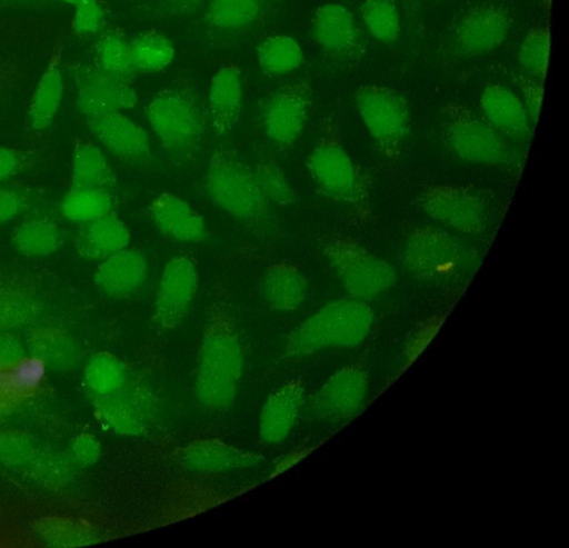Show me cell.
Instances as JSON below:
<instances>
[{
    "label": "cell",
    "mask_w": 569,
    "mask_h": 548,
    "mask_svg": "<svg viewBox=\"0 0 569 548\" xmlns=\"http://www.w3.org/2000/svg\"><path fill=\"white\" fill-rule=\"evenodd\" d=\"M114 198L109 189L71 187L59 205L61 216L76 223H84L113 211Z\"/></svg>",
    "instance_id": "35"
},
{
    "label": "cell",
    "mask_w": 569,
    "mask_h": 548,
    "mask_svg": "<svg viewBox=\"0 0 569 548\" xmlns=\"http://www.w3.org/2000/svg\"><path fill=\"white\" fill-rule=\"evenodd\" d=\"M11 68L7 62L0 61V87L9 79Z\"/></svg>",
    "instance_id": "52"
},
{
    "label": "cell",
    "mask_w": 569,
    "mask_h": 548,
    "mask_svg": "<svg viewBox=\"0 0 569 548\" xmlns=\"http://www.w3.org/2000/svg\"><path fill=\"white\" fill-rule=\"evenodd\" d=\"M173 459L181 469L198 475L249 469L261 462L256 452L213 437L186 442L173 452Z\"/></svg>",
    "instance_id": "17"
},
{
    "label": "cell",
    "mask_w": 569,
    "mask_h": 548,
    "mask_svg": "<svg viewBox=\"0 0 569 548\" xmlns=\"http://www.w3.org/2000/svg\"><path fill=\"white\" fill-rule=\"evenodd\" d=\"M443 142L457 159L471 165L511 167L517 166L522 156L516 143L482 117L456 103L445 109Z\"/></svg>",
    "instance_id": "8"
},
{
    "label": "cell",
    "mask_w": 569,
    "mask_h": 548,
    "mask_svg": "<svg viewBox=\"0 0 569 548\" xmlns=\"http://www.w3.org/2000/svg\"><path fill=\"white\" fill-rule=\"evenodd\" d=\"M144 114L162 153L171 163L182 167L198 157L208 114L193 84L179 82L159 90L147 103Z\"/></svg>",
    "instance_id": "3"
},
{
    "label": "cell",
    "mask_w": 569,
    "mask_h": 548,
    "mask_svg": "<svg viewBox=\"0 0 569 548\" xmlns=\"http://www.w3.org/2000/svg\"><path fill=\"white\" fill-rule=\"evenodd\" d=\"M319 246L347 297L370 302L398 281L397 270L389 261L351 236L328 232L320 238Z\"/></svg>",
    "instance_id": "7"
},
{
    "label": "cell",
    "mask_w": 569,
    "mask_h": 548,
    "mask_svg": "<svg viewBox=\"0 0 569 548\" xmlns=\"http://www.w3.org/2000/svg\"><path fill=\"white\" fill-rule=\"evenodd\" d=\"M109 74L130 81L136 74L129 50V39L117 28L104 29L93 47V61Z\"/></svg>",
    "instance_id": "36"
},
{
    "label": "cell",
    "mask_w": 569,
    "mask_h": 548,
    "mask_svg": "<svg viewBox=\"0 0 569 548\" xmlns=\"http://www.w3.org/2000/svg\"><path fill=\"white\" fill-rule=\"evenodd\" d=\"M243 103L241 70L233 63L219 67L207 91L208 122L214 136L228 137L238 126Z\"/></svg>",
    "instance_id": "20"
},
{
    "label": "cell",
    "mask_w": 569,
    "mask_h": 548,
    "mask_svg": "<svg viewBox=\"0 0 569 548\" xmlns=\"http://www.w3.org/2000/svg\"><path fill=\"white\" fill-rule=\"evenodd\" d=\"M256 61L262 73L269 77H281L299 69L305 61V54L295 38L274 33L264 37L258 43Z\"/></svg>",
    "instance_id": "33"
},
{
    "label": "cell",
    "mask_w": 569,
    "mask_h": 548,
    "mask_svg": "<svg viewBox=\"0 0 569 548\" xmlns=\"http://www.w3.org/2000/svg\"><path fill=\"white\" fill-rule=\"evenodd\" d=\"M405 270L416 280L452 285L469 278L480 265L479 250L455 232L440 226H419L401 249Z\"/></svg>",
    "instance_id": "5"
},
{
    "label": "cell",
    "mask_w": 569,
    "mask_h": 548,
    "mask_svg": "<svg viewBox=\"0 0 569 548\" xmlns=\"http://www.w3.org/2000/svg\"><path fill=\"white\" fill-rule=\"evenodd\" d=\"M308 175L325 197L353 208L368 199V181L346 150L336 122L322 120L315 143L306 158Z\"/></svg>",
    "instance_id": "6"
},
{
    "label": "cell",
    "mask_w": 569,
    "mask_h": 548,
    "mask_svg": "<svg viewBox=\"0 0 569 548\" xmlns=\"http://www.w3.org/2000/svg\"><path fill=\"white\" fill-rule=\"evenodd\" d=\"M203 183L211 203L256 237H268L274 230V206L261 192L252 167L232 149L220 146L213 150Z\"/></svg>",
    "instance_id": "2"
},
{
    "label": "cell",
    "mask_w": 569,
    "mask_h": 548,
    "mask_svg": "<svg viewBox=\"0 0 569 548\" xmlns=\"http://www.w3.org/2000/svg\"><path fill=\"white\" fill-rule=\"evenodd\" d=\"M482 118L509 141L525 146L533 133L520 97L499 83L488 84L480 96Z\"/></svg>",
    "instance_id": "23"
},
{
    "label": "cell",
    "mask_w": 569,
    "mask_h": 548,
    "mask_svg": "<svg viewBox=\"0 0 569 548\" xmlns=\"http://www.w3.org/2000/svg\"><path fill=\"white\" fill-rule=\"evenodd\" d=\"M34 199L33 190L24 186L0 187V226L26 211Z\"/></svg>",
    "instance_id": "45"
},
{
    "label": "cell",
    "mask_w": 569,
    "mask_h": 548,
    "mask_svg": "<svg viewBox=\"0 0 569 548\" xmlns=\"http://www.w3.org/2000/svg\"><path fill=\"white\" fill-rule=\"evenodd\" d=\"M370 391L368 371L360 365H347L328 377L315 392L311 412L320 422H348L363 410Z\"/></svg>",
    "instance_id": "12"
},
{
    "label": "cell",
    "mask_w": 569,
    "mask_h": 548,
    "mask_svg": "<svg viewBox=\"0 0 569 548\" xmlns=\"http://www.w3.org/2000/svg\"><path fill=\"white\" fill-rule=\"evenodd\" d=\"M373 325L369 302L350 297L329 301L288 333L286 355L303 358L325 350L356 348L368 339Z\"/></svg>",
    "instance_id": "4"
},
{
    "label": "cell",
    "mask_w": 569,
    "mask_h": 548,
    "mask_svg": "<svg viewBox=\"0 0 569 548\" xmlns=\"http://www.w3.org/2000/svg\"><path fill=\"white\" fill-rule=\"evenodd\" d=\"M420 203L426 215L437 226L457 235H480L489 227L488 202L470 188L433 185L422 192Z\"/></svg>",
    "instance_id": "11"
},
{
    "label": "cell",
    "mask_w": 569,
    "mask_h": 548,
    "mask_svg": "<svg viewBox=\"0 0 569 548\" xmlns=\"http://www.w3.org/2000/svg\"><path fill=\"white\" fill-rule=\"evenodd\" d=\"M130 378L127 365L116 355L107 351L93 355L84 369L86 385L96 397L108 396L120 390Z\"/></svg>",
    "instance_id": "38"
},
{
    "label": "cell",
    "mask_w": 569,
    "mask_h": 548,
    "mask_svg": "<svg viewBox=\"0 0 569 548\" xmlns=\"http://www.w3.org/2000/svg\"><path fill=\"white\" fill-rule=\"evenodd\" d=\"M252 170L261 192L272 206H290L296 202V191L273 158L258 157Z\"/></svg>",
    "instance_id": "41"
},
{
    "label": "cell",
    "mask_w": 569,
    "mask_h": 548,
    "mask_svg": "<svg viewBox=\"0 0 569 548\" xmlns=\"http://www.w3.org/2000/svg\"><path fill=\"white\" fill-rule=\"evenodd\" d=\"M306 387L301 378H290L266 398L259 415V437L268 445L283 442L299 421Z\"/></svg>",
    "instance_id": "19"
},
{
    "label": "cell",
    "mask_w": 569,
    "mask_h": 548,
    "mask_svg": "<svg viewBox=\"0 0 569 548\" xmlns=\"http://www.w3.org/2000/svg\"><path fill=\"white\" fill-rule=\"evenodd\" d=\"M551 50L550 30L546 26H535L523 37L518 61L525 74L545 82Z\"/></svg>",
    "instance_id": "40"
},
{
    "label": "cell",
    "mask_w": 569,
    "mask_h": 548,
    "mask_svg": "<svg viewBox=\"0 0 569 548\" xmlns=\"http://www.w3.org/2000/svg\"><path fill=\"white\" fill-rule=\"evenodd\" d=\"M39 311L34 282L21 275L0 281V331H9L29 323Z\"/></svg>",
    "instance_id": "29"
},
{
    "label": "cell",
    "mask_w": 569,
    "mask_h": 548,
    "mask_svg": "<svg viewBox=\"0 0 569 548\" xmlns=\"http://www.w3.org/2000/svg\"><path fill=\"white\" fill-rule=\"evenodd\" d=\"M87 126L97 140L120 160L144 166L151 160L148 132L122 111L86 118Z\"/></svg>",
    "instance_id": "18"
},
{
    "label": "cell",
    "mask_w": 569,
    "mask_h": 548,
    "mask_svg": "<svg viewBox=\"0 0 569 548\" xmlns=\"http://www.w3.org/2000/svg\"><path fill=\"white\" fill-rule=\"evenodd\" d=\"M260 295L273 310L292 312L299 309L309 295V283L300 269L289 260L270 263L262 273Z\"/></svg>",
    "instance_id": "27"
},
{
    "label": "cell",
    "mask_w": 569,
    "mask_h": 548,
    "mask_svg": "<svg viewBox=\"0 0 569 548\" xmlns=\"http://www.w3.org/2000/svg\"><path fill=\"white\" fill-rule=\"evenodd\" d=\"M37 539L54 547H74L91 544L96 532L86 522L61 516L43 517L32 525Z\"/></svg>",
    "instance_id": "37"
},
{
    "label": "cell",
    "mask_w": 569,
    "mask_h": 548,
    "mask_svg": "<svg viewBox=\"0 0 569 548\" xmlns=\"http://www.w3.org/2000/svg\"><path fill=\"white\" fill-rule=\"evenodd\" d=\"M361 19L370 36L379 42L390 43L400 33V14L395 0H366Z\"/></svg>",
    "instance_id": "42"
},
{
    "label": "cell",
    "mask_w": 569,
    "mask_h": 548,
    "mask_svg": "<svg viewBox=\"0 0 569 548\" xmlns=\"http://www.w3.org/2000/svg\"><path fill=\"white\" fill-rule=\"evenodd\" d=\"M116 173L103 151L94 143L77 140L71 159V187L110 189Z\"/></svg>",
    "instance_id": "32"
},
{
    "label": "cell",
    "mask_w": 569,
    "mask_h": 548,
    "mask_svg": "<svg viewBox=\"0 0 569 548\" xmlns=\"http://www.w3.org/2000/svg\"><path fill=\"white\" fill-rule=\"evenodd\" d=\"M510 27V16L503 8L493 4L478 7L457 24L453 34L456 48L467 56L492 51L507 39Z\"/></svg>",
    "instance_id": "21"
},
{
    "label": "cell",
    "mask_w": 569,
    "mask_h": 548,
    "mask_svg": "<svg viewBox=\"0 0 569 548\" xmlns=\"http://www.w3.org/2000/svg\"><path fill=\"white\" fill-rule=\"evenodd\" d=\"M130 58L136 73H157L174 60L172 40L157 30H143L129 39Z\"/></svg>",
    "instance_id": "34"
},
{
    "label": "cell",
    "mask_w": 569,
    "mask_h": 548,
    "mask_svg": "<svg viewBox=\"0 0 569 548\" xmlns=\"http://www.w3.org/2000/svg\"><path fill=\"white\" fill-rule=\"evenodd\" d=\"M76 100L84 118L133 109L138 94L130 81L107 73L93 62L74 69Z\"/></svg>",
    "instance_id": "15"
},
{
    "label": "cell",
    "mask_w": 569,
    "mask_h": 548,
    "mask_svg": "<svg viewBox=\"0 0 569 548\" xmlns=\"http://www.w3.org/2000/svg\"><path fill=\"white\" fill-rule=\"evenodd\" d=\"M311 104L312 87L307 79L283 83L260 99L259 126L277 151L286 152L297 142L307 124Z\"/></svg>",
    "instance_id": "10"
},
{
    "label": "cell",
    "mask_w": 569,
    "mask_h": 548,
    "mask_svg": "<svg viewBox=\"0 0 569 548\" xmlns=\"http://www.w3.org/2000/svg\"><path fill=\"white\" fill-rule=\"evenodd\" d=\"M31 163L29 151L0 145V185L23 172Z\"/></svg>",
    "instance_id": "47"
},
{
    "label": "cell",
    "mask_w": 569,
    "mask_h": 548,
    "mask_svg": "<svg viewBox=\"0 0 569 548\" xmlns=\"http://www.w3.org/2000/svg\"><path fill=\"white\" fill-rule=\"evenodd\" d=\"M1 7L32 10L46 8L47 0H0Z\"/></svg>",
    "instance_id": "51"
},
{
    "label": "cell",
    "mask_w": 569,
    "mask_h": 548,
    "mask_svg": "<svg viewBox=\"0 0 569 548\" xmlns=\"http://www.w3.org/2000/svg\"><path fill=\"white\" fill-rule=\"evenodd\" d=\"M310 32L315 43L332 56H347L358 46L353 14L340 3L329 2L318 7L311 17Z\"/></svg>",
    "instance_id": "26"
},
{
    "label": "cell",
    "mask_w": 569,
    "mask_h": 548,
    "mask_svg": "<svg viewBox=\"0 0 569 548\" xmlns=\"http://www.w3.org/2000/svg\"><path fill=\"white\" fill-rule=\"evenodd\" d=\"M358 114L379 151L389 159L401 153L410 133L407 99L392 88L360 86L355 96Z\"/></svg>",
    "instance_id": "9"
},
{
    "label": "cell",
    "mask_w": 569,
    "mask_h": 548,
    "mask_svg": "<svg viewBox=\"0 0 569 548\" xmlns=\"http://www.w3.org/2000/svg\"><path fill=\"white\" fill-rule=\"evenodd\" d=\"M24 356L20 340L8 331H0V366L14 362Z\"/></svg>",
    "instance_id": "50"
},
{
    "label": "cell",
    "mask_w": 569,
    "mask_h": 548,
    "mask_svg": "<svg viewBox=\"0 0 569 548\" xmlns=\"http://www.w3.org/2000/svg\"><path fill=\"white\" fill-rule=\"evenodd\" d=\"M148 215L157 230L173 241L201 243L209 237L203 217L189 202L170 191H162L150 201Z\"/></svg>",
    "instance_id": "22"
},
{
    "label": "cell",
    "mask_w": 569,
    "mask_h": 548,
    "mask_svg": "<svg viewBox=\"0 0 569 548\" xmlns=\"http://www.w3.org/2000/svg\"><path fill=\"white\" fill-rule=\"evenodd\" d=\"M70 29L78 37L99 36L107 24V9L101 0H87L74 7Z\"/></svg>",
    "instance_id": "44"
},
{
    "label": "cell",
    "mask_w": 569,
    "mask_h": 548,
    "mask_svg": "<svg viewBox=\"0 0 569 548\" xmlns=\"http://www.w3.org/2000/svg\"><path fill=\"white\" fill-rule=\"evenodd\" d=\"M198 268L193 258L180 252L161 271L152 308V322L162 331L177 328L186 318L198 289Z\"/></svg>",
    "instance_id": "13"
},
{
    "label": "cell",
    "mask_w": 569,
    "mask_h": 548,
    "mask_svg": "<svg viewBox=\"0 0 569 548\" xmlns=\"http://www.w3.org/2000/svg\"><path fill=\"white\" fill-rule=\"evenodd\" d=\"M13 249L28 258H43L57 251L64 243L59 223L47 216H37L20 222L11 233Z\"/></svg>",
    "instance_id": "31"
},
{
    "label": "cell",
    "mask_w": 569,
    "mask_h": 548,
    "mask_svg": "<svg viewBox=\"0 0 569 548\" xmlns=\"http://www.w3.org/2000/svg\"><path fill=\"white\" fill-rule=\"evenodd\" d=\"M208 0H156L150 10L160 19L178 18L194 12Z\"/></svg>",
    "instance_id": "48"
},
{
    "label": "cell",
    "mask_w": 569,
    "mask_h": 548,
    "mask_svg": "<svg viewBox=\"0 0 569 548\" xmlns=\"http://www.w3.org/2000/svg\"><path fill=\"white\" fill-rule=\"evenodd\" d=\"M47 363L38 356H22L0 366V409L10 407L36 393L42 386Z\"/></svg>",
    "instance_id": "30"
},
{
    "label": "cell",
    "mask_w": 569,
    "mask_h": 548,
    "mask_svg": "<svg viewBox=\"0 0 569 548\" xmlns=\"http://www.w3.org/2000/svg\"><path fill=\"white\" fill-rule=\"evenodd\" d=\"M519 97L529 116V119L532 126L536 127L543 102V82L525 74L519 79Z\"/></svg>",
    "instance_id": "46"
},
{
    "label": "cell",
    "mask_w": 569,
    "mask_h": 548,
    "mask_svg": "<svg viewBox=\"0 0 569 548\" xmlns=\"http://www.w3.org/2000/svg\"><path fill=\"white\" fill-rule=\"evenodd\" d=\"M57 1L76 7L87 0H57Z\"/></svg>",
    "instance_id": "53"
},
{
    "label": "cell",
    "mask_w": 569,
    "mask_h": 548,
    "mask_svg": "<svg viewBox=\"0 0 569 548\" xmlns=\"http://www.w3.org/2000/svg\"><path fill=\"white\" fill-rule=\"evenodd\" d=\"M62 53L63 43L59 41L36 83L24 119V127L30 132L49 128L60 109L64 91Z\"/></svg>",
    "instance_id": "25"
},
{
    "label": "cell",
    "mask_w": 569,
    "mask_h": 548,
    "mask_svg": "<svg viewBox=\"0 0 569 548\" xmlns=\"http://www.w3.org/2000/svg\"><path fill=\"white\" fill-rule=\"evenodd\" d=\"M71 450L76 460L83 466L94 465L101 457V445L89 432L78 435L72 442Z\"/></svg>",
    "instance_id": "49"
},
{
    "label": "cell",
    "mask_w": 569,
    "mask_h": 548,
    "mask_svg": "<svg viewBox=\"0 0 569 548\" xmlns=\"http://www.w3.org/2000/svg\"><path fill=\"white\" fill-rule=\"evenodd\" d=\"M243 371V349L230 305L216 298L208 307L199 342L193 392L200 406L218 411L230 407Z\"/></svg>",
    "instance_id": "1"
},
{
    "label": "cell",
    "mask_w": 569,
    "mask_h": 548,
    "mask_svg": "<svg viewBox=\"0 0 569 548\" xmlns=\"http://www.w3.org/2000/svg\"><path fill=\"white\" fill-rule=\"evenodd\" d=\"M130 242L131 233L128 226L112 211L80 223L74 247L80 257L101 261L129 247Z\"/></svg>",
    "instance_id": "28"
},
{
    "label": "cell",
    "mask_w": 569,
    "mask_h": 548,
    "mask_svg": "<svg viewBox=\"0 0 569 548\" xmlns=\"http://www.w3.org/2000/svg\"><path fill=\"white\" fill-rule=\"evenodd\" d=\"M96 416L108 430L124 437L144 435L154 419L150 390L137 380H130L120 390L96 397Z\"/></svg>",
    "instance_id": "14"
},
{
    "label": "cell",
    "mask_w": 569,
    "mask_h": 548,
    "mask_svg": "<svg viewBox=\"0 0 569 548\" xmlns=\"http://www.w3.org/2000/svg\"><path fill=\"white\" fill-rule=\"evenodd\" d=\"M39 454L28 435L11 430L0 432V461L3 464L28 468Z\"/></svg>",
    "instance_id": "43"
},
{
    "label": "cell",
    "mask_w": 569,
    "mask_h": 548,
    "mask_svg": "<svg viewBox=\"0 0 569 548\" xmlns=\"http://www.w3.org/2000/svg\"><path fill=\"white\" fill-rule=\"evenodd\" d=\"M282 0H208L203 14L207 34L232 42L258 28Z\"/></svg>",
    "instance_id": "16"
},
{
    "label": "cell",
    "mask_w": 569,
    "mask_h": 548,
    "mask_svg": "<svg viewBox=\"0 0 569 548\" xmlns=\"http://www.w3.org/2000/svg\"><path fill=\"white\" fill-rule=\"evenodd\" d=\"M149 276L144 255L133 248H124L99 261L92 281L104 296L122 299L139 291Z\"/></svg>",
    "instance_id": "24"
},
{
    "label": "cell",
    "mask_w": 569,
    "mask_h": 548,
    "mask_svg": "<svg viewBox=\"0 0 569 548\" xmlns=\"http://www.w3.org/2000/svg\"><path fill=\"white\" fill-rule=\"evenodd\" d=\"M29 342L33 355L40 357L47 366L64 369L70 367L74 360V342L63 329L38 328L30 335Z\"/></svg>",
    "instance_id": "39"
}]
</instances>
